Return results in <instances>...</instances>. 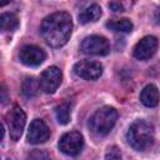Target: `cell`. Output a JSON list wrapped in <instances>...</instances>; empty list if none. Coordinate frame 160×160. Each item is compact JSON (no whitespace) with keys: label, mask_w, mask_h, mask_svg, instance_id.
<instances>
[{"label":"cell","mask_w":160,"mask_h":160,"mask_svg":"<svg viewBox=\"0 0 160 160\" xmlns=\"http://www.w3.org/2000/svg\"><path fill=\"white\" fill-rule=\"evenodd\" d=\"M72 30L71 16L65 11H58L46 16L40 28L45 42L51 48H61L70 39Z\"/></svg>","instance_id":"6da1fadb"},{"label":"cell","mask_w":160,"mask_h":160,"mask_svg":"<svg viewBox=\"0 0 160 160\" xmlns=\"http://www.w3.org/2000/svg\"><path fill=\"white\" fill-rule=\"evenodd\" d=\"M129 145L136 151H145L150 149L155 140L154 126L145 120L134 121L126 134Z\"/></svg>","instance_id":"7a4b0ae2"},{"label":"cell","mask_w":160,"mask_h":160,"mask_svg":"<svg viewBox=\"0 0 160 160\" xmlns=\"http://www.w3.org/2000/svg\"><path fill=\"white\" fill-rule=\"evenodd\" d=\"M118 120V111L111 106H104L94 112L89 120L90 130L99 136H104L115 126Z\"/></svg>","instance_id":"3957f363"},{"label":"cell","mask_w":160,"mask_h":160,"mask_svg":"<svg viewBox=\"0 0 160 160\" xmlns=\"http://www.w3.org/2000/svg\"><path fill=\"white\" fill-rule=\"evenodd\" d=\"M5 120H6V124L9 128L10 138L14 141H18L22 134V130H24L25 122H26V115H25L24 110L20 106H14L10 111H8Z\"/></svg>","instance_id":"277c9868"},{"label":"cell","mask_w":160,"mask_h":160,"mask_svg":"<svg viewBox=\"0 0 160 160\" xmlns=\"http://www.w3.org/2000/svg\"><path fill=\"white\" fill-rule=\"evenodd\" d=\"M81 51L86 55H95V56H104L108 55L110 51V44L106 38L100 35H91L82 40L81 42Z\"/></svg>","instance_id":"5b68a950"},{"label":"cell","mask_w":160,"mask_h":160,"mask_svg":"<svg viewBox=\"0 0 160 160\" xmlns=\"http://www.w3.org/2000/svg\"><path fill=\"white\" fill-rule=\"evenodd\" d=\"M84 145V139L82 135L78 131H70L64 134L60 140H59V149L61 152L70 155V156H75L78 155Z\"/></svg>","instance_id":"8992f818"},{"label":"cell","mask_w":160,"mask_h":160,"mask_svg":"<svg viewBox=\"0 0 160 160\" xmlns=\"http://www.w3.org/2000/svg\"><path fill=\"white\" fill-rule=\"evenodd\" d=\"M74 72L76 76L85 80H96L102 74V65L94 60H81L75 64Z\"/></svg>","instance_id":"52a82bcc"},{"label":"cell","mask_w":160,"mask_h":160,"mask_svg":"<svg viewBox=\"0 0 160 160\" xmlns=\"http://www.w3.org/2000/svg\"><path fill=\"white\" fill-rule=\"evenodd\" d=\"M61 79H62V72L59 68H56V66L48 68L46 70L42 71V74L40 76V80H39L41 90L46 94L55 92V90L61 84Z\"/></svg>","instance_id":"ba28073f"},{"label":"cell","mask_w":160,"mask_h":160,"mask_svg":"<svg viewBox=\"0 0 160 160\" xmlns=\"http://www.w3.org/2000/svg\"><path fill=\"white\" fill-rule=\"evenodd\" d=\"M46 55L42 49L35 45H25L19 51L20 61L26 66H38L45 60Z\"/></svg>","instance_id":"9c48e42d"},{"label":"cell","mask_w":160,"mask_h":160,"mask_svg":"<svg viewBox=\"0 0 160 160\" xmlns=\"http://www.w3.org/2000/svg\"><path fill=\"white\" fill-rule=\"evenodd\" d=\"M156 49H158V39L155 36L149 35L136 42L132 54L138 60H148L155 54Z\"/></svg>","instance_id":"30bf717a"},{"label":"cell","mask_w":160,"mask_h":160,"mask_svg":"<svg viewBox=\"0 0 160 160\" xmlns=\"http://www.w3.org/2000/svg\"><path fill=\"white\" fill-rule=\"evenodd\" d=\"M49 136H50V130L48 125L40 119L32 120L28 131V141L30 144H41L45 142L49 139Z\"/></svg>","instance_id":"8fae6325"},{"label":"cell","mask_w":160,"mask_h":160,"mask_svg":"<svg viewBox=\"0 0 160 160\" xmlns=\"http://www.w3.org/2000/svg\"><path fill=\"white\" fill-rule=\"evenodd\" d=\"M140 101L148 108L156 106L160 101V94H159L158 88L152 84L146 85L140 92Z\"/></svg>","instance_id":"7c38bea8"},{"label":"cell","mask_w":160,"mask_h":160,"mask_svg":"<svg viewBox=\"0 0 160 160\" xmlns=\"http://www.w3.org/2000/svg\"><path fill=\"white\" fill-rule=\"evenodd\" d=\"M102 11L101 8L98 4H92L89 8H86L80 15H79V21L81 24H88V22H94L98 21L101 16Z\"/></svg>","instance_id":"4fadbf2b"},{"label":"cell","mask_w":160,"mask_h":160,"mask_svg":"<svg viewBox=\"0 0 160 160\" xmlns=\"http://www.w3.org/2000/svg\"><path fill=\"white\" fill-rule=\"evenodd\" d=\"M40 89H41L40 81L36 80V79L32 78V76H29V78H26V79L22 81L21 91H22V94H24L26 98H34V96H36Z\"/></svg>","instance_id":"5bb4252c"},{"label":"cell","mask_w":160,"mask_h":160,"mask_svg":"<svg viewBox=\"0 0 160 160\" xmlns=\"http://www.w3.org/2000/svg\"><path fill=\"white\" fill-rule=\"evenodd\" d=\"M106 26L112 30V31H119V32H130L134 28L132 22L124 18V19H116V20H110L109 22H106Z\"/></svg>","instance_id":"9a60e30c"},{"label":"cell","mask_w":160,"mask_h":160,"mask_svg":"<svg viewBox=\"0 0 160 160\" xmlns=\"http://www.w3.org/2000/svg\"><path fill=\"white\" fill-rule=\"evenodd\" d=\"M0 26L2 31H14L19 26V19L15 14L5 12L0 16Z\"/></svg>","instance_id":"2e32d148"},{"label":"cell","mask_w":160,"mask_h":160,"mask_svg":"<svg viewBox=\"0 0 160 160\" xmlns=\"http://www.w3.org/2000/svg\"><path fill=\"white\" fill-rule=\"evenodd\" d=\"M55 115L58 122L61 125H66L70 120V106L68 102H61L55 108Z\"/></svg>","instance_id":"e0dca14e"},{"label":"cell","mask_w":160,"mask_h":160,"mask_svg":"<svg viewBox=\"0 0 160 160\" xmlns=\"http://www.w3.org/2000/svg\"><path fill=\"white\" fill-rule=\"evenodd\" d=\"M106 159H120L121 158V154H120V150L116 148V146H112V148H109L106 155H105Z\"/></svg>","instance_id":"ac0fdd59"},{"label":"cell","mask_w":160,"mask_h":160,"mask_svg":"<svg viewBox=\"0 0 160 160\" xmlns=\"http://www.w3.org/2000/svg\"><path fill=\"white\" fill-rule=\"evenodd\" d=\"M109 8L112 9L114 11H124V8L120 4V1H112V2H110L109 4Z\"/></svg>","instance_id":"d6986e66"},{"label":"cell","mask_w":160,"mask_h":160,"mask_svg":"<svg viewBox=\"0 0 160 160\" xmlns=\"http://www.w3.org/2000/svg\"><path fill=\"white\" fill-rule=\"evenodd\" d=\"M1 102L2 104L6 102V89H5L4 85H2V89H1Z\"/></svg>","instance_id":"ffe728a7"},{"label":"cell","mask_w":160,"mask_h":160,"mask_svg":"<svg viewBox=\"0 0 160 160\" xmlns=\"http://www.w3.org/2000/svg\"><path fill=\"white\" fill-rule=\"evenodd\" d=\"M35 156H38V158H49L48 154H45V152H39V151H36V152H34V154L30 155V158H35Z\"/></svg>","instance_id":"44dd1931"},{"label":"cell","mask_w":160,"mask_h":160,"mask_svg":"<svg viewBox=\"0 0 160 160\" xmlns=\"http://www.w3.org/2000/svg\"><path fill=\"white\" fill-rule=\"evenodd\" d=\"M12 0H0V6H5L6 4H9V2H11Z\"/></svg>","instance_id":"7402d4cb"}]
</instances>
